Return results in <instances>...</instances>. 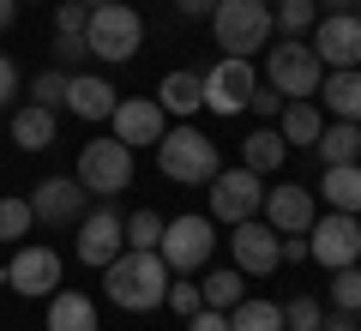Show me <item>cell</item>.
<instances>
[{"label":"cell","mask_w":361,"mask_h":331,"mask_svg":"<svg viewBox=\"0 0 361 331\" xmlns=\"http://www.w3.org/2000/svg\"><path fill=\"white\" fill-rule=\"evenodd\" d=\"M313 54L325 61V73L331 66H361V13L349 6V13H319V25L307 30Z\"/></svg>","instance_id":"cell-11"},{"label":"cell","mask_w":361,"mask_h":331,"mask_svg":"<svg viewBox=\"0 0 361 331\" xmlns=\"http://www.w3.org/2000/svg\"><path fill=\"white\" fill-rule=\"evenodd\" d=\"M319 199L331 205V211L361 217V163H331L325 181H319Z\"/></svg>","instance_id":"cell-22"},{"label":"cell","mask_w":361,"mask_h":331,"mask_svg":"<svg viewBox=\"0 0 361 331\" xmlns=\"http://www.w3.org/2000/svg\"><path fill=\"white\" fill-rule=\"evenodd\" d=\"M139 42H145V18L133 13L127 0H109V6H90V25H85V49L97 54V61L121 66V61H133V54H139Z\"/></svg>","instance_id":"cell-3"},{"label":"cell","mask_w":361,"mask_h":331,"mask_svg":"<svg viewBox=\"0 0 361 331\" xmlns=\"http://www.w3.org/2000/svg\"><path fill=\"white\" fill-rule=\"evenodd\" d=\"M319 331H361V325H355V313H337V307H331V313L319 319Z\"/></svg>","instance_id":"cell-42"},{"label":"cell","mask_w":361,"mask_h":331,"mask_svg":"<svg viewBox=\"0 0 361 331\" xmlns=\"http://www.w3.org/2000/svg\"><path fill=\"white\" fill-rule=\"evenodd\" d=\"M283 157H289V145H283V133H277V127H253L241 139V163L253 169V175H277Z\"/></svg>","instance_id":"cell-23"},{"label":"cell","mask_w":361,"mask_h":331,"mask_svg":"<svg viewBox=\"0 0 361 331\" xmlns=\"http://www.w3.org/2000/svg\"><path fill=\"white\" fill-rule=\"evenodd\" d=\"M253 85H259L253 61H241V54H223V61L205 73V109H211V115H241L247 97H253Z\"/></svg>","instance_id":"cell-13"},{"label":"cell","mask_w":361,"mask_h":331,"mask_svg":"<svg viewBox=\"0 0 361 331\" xmlns=\"http://www.w3.org/2000/svg\"><path fill=\"white\" fill-rule=\"evenodd\" d=\"M331 307L337 313H361V265L331 271Z\"/></svg>","instance_id":"cell-32"},{"label":"cell","mask_w":361,"mask_h":331,"mask_svg":"<svg viewBox=\"0 0 361 331\" xmlns=\"http://www.w3.org/2000/svg\"><path fill=\"white\" fill-rule=\"evenodd\" d=\"M115 85L109 78H97V73H73L66 78V109H73L78 121H109L115 115Z\"/></svg>","instance_id":"cell-18"},{"label":"cell","mask_w":361,"mask_h":331,"mask_svg":"<svg viewBox=\"0 0 361 331\" xmlns=\"http://www.w3.org/2000/svg\"><path fill=\"white\" fill-rule=\"evenodd\" d=\"M109 127H115V139L133 145V151H139V145L157 151V139L169 133V115H163V102H157V97H121L115 115H109Z\"/></svg>","instance_id":"cell-14"},{"label":"cell","mask_w":361,"mask_h":331,"mask_svg":"<svg viewBox=\"0 0 361 331\" xmlns=\"http://www.w3.org/2000/svg\"><path fill=\"white\" fill-rule=\"evenodd\" d=\"M103 277H109V301H115V307H127V313H151V307H163L175 271L163 265L157 247H121V253L103 265Z\"/></svg>","instance_id":"cell-1"},{"label":"cell","mask_w":361,"mask_h":331,"mask_svg":"<svg viewBox=\"0 0 361 331\" xmlns=\"http://www.w3.org/2000/svg\"><path fill=\"white\" fill-rule=\"evenodd\" d=\"M163 301L175 307L180 319H187V313H199V307H205V295H199V283H169V295H163Z\"/></svg>","instance_id":"cell-36"},{"label":"cell","mask_w":361,"mask_h":331,"mask_svg":"<svg viewBox=\"0 0 361 331\" xmlns=\"http://www.w3.org/2000/svg\"><path fill=\"white\" fill-rule=\"evenodd\" d=\"M13 18H18V0H0V37L13 30Z\"/></svg>","instance_id":"cell-44"},{"label":"cell","mask_w":361,"mask_h":331,"mask_svg":"<svg viewBox=\"0 0 361 331\" xmlns=\"http://www.w3.org/2000/svg\"><path fill=\"white\" fill-rule=\"evenodd\" d=\"M229 253H235V271L241 277H271V271L283 265V235L271 229L265 217H247V223H235Z\"/></svg>","instance_id":"cell-10"},{"label":"cell","mask_w":361,"mask_h":331,"mask_svg":"<svg viewBox=\"0 0 361 331\" xmlns=\"http://www.w3.org/2000/svg\"><path fill=\"white\" fill-rule=\"evenodd\" d=\"M157 169H163L169 181H180V187H205L223 163H217V145L199 127H169L163 139H157Z\"/></svg>","instance_id":"cell-4"},{"label":"cell","mask_w":361,"mask_h":331,"mask_svg":"<svg viewBox=\"0 0 361 331\" xmlns=\"http://www.w3.org/2000/svg\"><path fill=\"white\" fill-rule=\"evenodd\" d=\"M229 331H283V307L277 301H235L229 307Z\"/></svg>","instance_id":"cell-27"},{"label":"cell","mask_w":361,"mask_h":331,"mask_svg":"<svg viewBox=\"0 0 361 331\" xmlns=\"http://www.w3.org/2000/svg\"><path fill=\"white\" fill-rule=\"evenodd\" d=\"M85 25H90L85 0H61V6H54V37H85Z\"/></svg>","instance_id":"cell-35"},{"label":"cell","mask_w":361,"mask_h":331,"mask_svg":"<svg viewBox=\"0 0 361 331\" xmlns=\"http://www.w3.org/2000/svg\"><path fill=\"white\" fill-rule=\"evenodd\" d=\"M319 78H325V61L313 54L307 37H283L265 54V85L283 90V97H319Z\"/></svg>","instance_id":"cell-6"},{"label":"cell","mask_w":361,"mask_h":331,"mask_svg":"<svg viewBox=\"0 0 361 331\" xmlns=\"http://www.w3.org/2000/svg\"><path fill=\"white\" fill-rule=\"evenodd\" d=\"M307 259H319L325 271L355 265V259H361V217H349V211L313 217V229H307Z\"/></svg>","instance_id":"cell-9"},{"label":"cell","mask_w":361,"mask_h":331,"mask_svg":"<svg viewBox=\"0 0 361 331\" xmlns=\"http://www.w3.org/2000/svg\"><path fill=\"white\" fill-rule=\"evenodd\" d=\"M319 127H325V121H319V109H313L307 97H289L283 109H277V133H283V145H313Z\"/></svg>","instance_id":"cell-26"},{"label":"cell","mask_w":361,"mask_h":331,"mask_svg":"<svg viewBox=\"0 0 361 331\" xmlns=\"http://www.w3.org/2000/svg\"><path fill=\"white\" fill-rule=\"evenodd\" d=\"M157 102H163V115H199L205 109V73H169L157 85Z\"/></svg>","instance_id":"cell-21"},{"label":"cell","mask_w":361,"mask_h":331,"mask_svg":"<svg viewBox=\"0 0 361 331\" xmlns=\"http://www.w3.org/2000/svg\"><path fill=\"white\" fill-rule=\"evenodd\" d=\"M277 307H283V331H319V319H325V307L313 295H289Z\"/></svg>","instance_id":"cell-31"},{"label":"cell","mask_w":361,"mask_h":331,"mask_svg":"<svg viewBox=\"0 0 361 331\" xmlns=\"http://www.w3.org/2000/svg\"><path fill=\"white\" fill-rule=\"evenodd\" d=\"M49 331H97V301L85 289H54L49 295Z\"/></svg>","instance_id":"cell-20"},{"label":"cell","mask_w":361,"mask_h":331,"mask_svg":"<svg viewBox=\"0 0 361 331\" xmlns=\"http://www.w3.org/2000/svg\"><path fill=\"white\" fill-rule=\"evenodd\" d=\"M13 145L18 151H49L54 145V109H42V102L13 109Z\"/></svg>","instance_id":"cell-24"},{"label":"cell","mask_w":361,"mask_h":331,"mask_svg":"<svg viewBox=\"0 0 361 331\" xmlns=\"http://www.w3.org/2000/svg\"><path fill=\"white\" fill-rule=\"evenodd\" d=\"M211 247H217L211 217L187 211V217H169V223H163V241H157V253H163V265L175 271V277H187V271H199V265L211 259Z\"/></svg>","instance_id":"cell-7"},{"label":"cell","mask_w":361,"mask_h":331,"mask_svg":"<svg viewBox=\"0 0 361 331\" xmlns=\"http://www.w3.org/2000/svg\"><path fill=\"white\" fill-rule=\"evenodd\" d=\"M13 90H18V66L6 61V54H0V109L13 102Z\"/></svg>","instance_id":"cell-40"},{"label":"cell","mask_w":361,"mask_h":331,"mask_svg":"<svg viewBox=\"0 0 361 331\" xmlns=\"http://www.w3.org/2000/svg\"><path fill=\"white\" fill-rule=\"evenodd\" d=\"M313 151H319V163H361V127L355 121H331V127H319V139H313Z\"/></svg>","instance_id":"cell-25"},{"label":"cell","mask_w":361,"mask_h":331,"mask_svg":"<svg viewBox=\"0 0 361 331\" xmlns=\"http://www.w3.org/2000/svg\"><path fill=\"white\" fill-rule=\"evenodd\" d=\"M199 295H205V307L229 313V307H235V301L247 295V277H241V271H211V277L199 283Z\"/></svg>","instance_id":"cell-29"},{"label":"cell","mask_w":361,"mask_h":331,"mask_svg":"<svg viewBox=\"0 0 361 331\" xmlns=\"http://www.w3.org/2000/svg\"><path fill=\"white\" fill-rule=\"evenodd\" d=\"M66 78H73V73H61V66L37 73V78H30V102H42V109H61V102H66Z\"/></svg>","instance_id":"cell-33"},{"label":"cell","mask_w":361,"mask_h":331,"mask_svg":"<svg viewBox=\"0 0 361 331\" xmlns=\"http://www.w3.org/2000/svg\"><path fill=\"white\" fill-rule=\"evenodd\" d=\"M211 37H217L223 54H253L277 37V18H271V0H217L211 13Z\"/></svg>","instance_id":"cell-2"},{"label":"cell","mask_w":361,"mask_h":331,"mask_svg":"<svg viewBox=\"0 0 361 331\" xmlns=\"http://www.w3.org/2000/svg\"><path fill=\"white\" fill-rule=\"evenodd\" d=\"M289 259H295V265L307 259V235H283V265H289Z\"/></svg>","instance_id":"cell-43"},{"label":"cell","mask_w":361,"mask_h":331,"mask_svg":"<svg viewBox=\"0 0 361 331\" xmlns=\"http://www.w3.org/2000/svg\"><path fill=\"white\" fill-rule=\"evenodd\" d=\"M127 247V217H115V205H103V211H85L78 217V259L85 265L103 271L109 259Z\"/></svg>","instance_id":"cell-15"},{"label":"cell","mask_w":361,"mask_h":331,"mask_svg":"<svg viewBox=\"0 0 361 331\" xmlns=\"http://www.w3.org/2000/svg\"><path fill=\"white\" fill-rule=\"evenodd\" d=\"M211 187V223H247V217H259V205H265V175H253V169H217V175L205 181Z\"/></svg>","instance_id":"cell-8"},{"label":"cell","mask_w":361,"mask_h":331,"mask_svg":"<svg viewBox=\"0 0 361 331\" xmlns=\"http://www.w3.org/2000/svg\"><path fill=\"white\" fill-rule=\"evenodd\" d=\"M187 331H229V313H217V307H199V313H187Z\"/></svg>","instance_id":"cell-39"},{"label":"cell","mask_w":361,"mask_h":331,"mask_svg":"<svg viewBox=\"0 0 361 331\" xmlns=\"http://www.w3.org/2000/svg\"><path fill=\"white\" fill-rule=\"evenodd\" d=\"M30 211H37V223H78V217L90 211V193L78 187V175H49L37 181V193H30Z\"/></svg>","instance_id":"cell-16"},{"label":"cell","mask_w":361,"mask_h":331,"mask_svg":"<svg viewBox=\"0 0 361 331\" xmlns=\"http://www.w3.org/2000/svg\"><path fill=\"white\" fill-rule=\"evenodd\" d=\"M283 102H289L283 90H271L265 78H259V85H253V97H247V109H253V115H277V109H283Z\"/></svg>","instance_id":"cell-37"},{"label":"cell","mask_w":361,"mask_h":331,"mask_svg":"<svg viewBox=\"0 0 361 331\" xmlns=\"http://www.w3.org/2000/svg\"><path fill=\"white\" fill-rule=\"evenodd\" d=\"M259 217H265L277 235H307L313 217H319V193H307V187H265Z\"/></svg>","instance_id":"cell-17"},{"label":"cell","mask_w":361,"mask_h":331,"mask_svg":"<svg viewBox=\"0 0 361 331\" xmlns=\"http://www.w3.org/2000/svg\"><path fill=\"white\" fill-rule=\"evenodd\" d=\"M175 13L180 18H211V13H217V0H175Z\"/></svg>","instance_id":"cell-41"},{"label":"cell","mask_w":361,"mask_h":331,"mask_svg":"<svg viewBox=\"0 0 361 331\" xmlns=\"http://www.w3.org/2000/svg\"><path fill=\"white\" fill-rule=\"evenodd\" d=\"M85 6H109V0H85Z\"/></svg>","instance_id":"cell-46"},{"label":"cell","mask_w":361,"mask_h":331,"mask_svg":"<svg viewBox=\"0 0 361 331\" xmlns=\"http://www.w3.org/2000/svg\"><path fill=\"white\" fill-rule=\"evenodd\" d=\"M85 54H90V49H85V37H54V61H61V73H73Z\"/></svg>","instance_id":"cell-38"},{"label":"cell","mask_w":361,"mask_h":331,"mask_svg":"<svg viewBox=\"0 0 361 331\" xmlns=\"http://www.w3.org/2000/svg\"><path fill=\"white\" fill-rule=\"evenodd\" d=\"M319 13H349V0H319Z\"/></svg>","instance_id":"cell-45"},{"label":"cell","mask_w":361,"mask_h":331,"mask_svg":"<svg viewBox=\"0 0 361 331\" xmlns=\"http://www.w3.org/2000/svg\"><path fill=\"white\" fill-rule=\"evenodd\" d=\"M6 289H13V295H30V301H49V295L61 289V253L42 247V241L18 247L13 265H6Z\"/></svg>","instance_id":"cell-12"},{"label":"cell","mask_w":361,"mask_h":331,"mask_svg":"<svg viewBox=\"0 0 361 331\" xmlns=\"http://www.w3.org/2000/svg\"><path fill=\"white\" fill-rule=\"evenodd\" d=\"M349 6H355V13H361V0H349Z\"/></svg>","instance_id":"cell-47"},{"label":"cell","mask_w":361,"mask_h":331,"mask_svg":"<svg viewBox=\"0 0 361 331\" xmlns=\"http://www.w3.org/2000/svg\"><path fill=\"white\" fill-rule=\"evenodd\" d=\"M271 18H277L283 37H307L319 25V0H271Z\"/></svg>","instance_id":"cell-28"},{"label":"cell","mask_w":361,"mask_h":331,"mask_svg":"<svg viewBox=\"0 0 361 331\" xmlns=\"http://www.w3.org/2000/svg\"><path fill=\"white\" fill-rule=\"evenodd\" d=\"M78 187L90 193V199H115V193L133 187V145L121 139H90L78 145Z\"/></svg>","instance_id":"cell-5"},{"label":"cell","mask_w":361,"mask_h":331,"mask_svg":"<svg viewBox=\"0 0 361 331\" xmlns=\"http://www.w3.org/2000/svg\"><path fill=\"white\" fill-rule=\"evenodd\" d=\"M30 223H37L30 199H13V193H0V241H25Z\"/></svg>","instance_id":"cell-30"},{"label":"cell","mask_w":361,"mask_h":331,"mask_svg":"<svg viewBox=\"0 0 361 331\" xmlns=\"http://www.w3.org/2000/svg\"><path fill=\"white\" fill-rule=\"evenodd\" d=\"M319 97H325V109L337 121H355L361 127V66H331L319 78Z\"/></svg>","instance_id":"cell-19"},{"label":"cell","mask_w":361,"mask_h":331,"mask_svg":"<svg viewBox=\"0 0 361 331\" xmlns=\"http://www.w3.org/2000/svg\"><path fill=\"white\" fill-rule=\"evenodd\" d=\"M163 241V217L157 211H133L127 217V247H157Z\"/></svg>","instance_id":"cell-34"}]
</instances>
